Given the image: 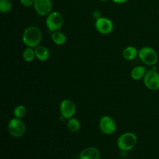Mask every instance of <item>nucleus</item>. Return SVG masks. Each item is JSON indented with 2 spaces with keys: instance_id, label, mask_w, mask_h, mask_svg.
<instances>
[{
  "instance_id": "obj_1",
  "label": "nucleus",
  "mask_w": 159,
  "mask_h": 159,
  "mask_svg": "<svg viewBox=\"0 0 159 159\" xmlns=\"http://www.w3.org/2000/svg\"><path fill=\"white\" fill-rule=\"evenodd\" d=\"M42 40V32L40 28L31 26L26 28L23 34V41L29 48H37Z\"/></svg>"
},
{
  "instance_id": "obj_22",
  "label": "nucleus",
  "mask_w": 159,
  "mask_h": 159,
  "mask_svg": "<svg viewBox=\"0 0 159 159\" xmlns=\"http://www.w3.org/2000/svg\"><path fill=\"white\" fill-rule=\"evenodd\" d=\"M112 1L114 2L115 3H117V4H123V3H125L128 0H112Z\"/></svg>"
},
{
  "instance_id": "obj_8",
  "label": "nucleus",
  "mask_w": 159,
  "mask_h": 159,
  "mask_svg": "<svg viewBox=\"0 0 159 159\" xmlns=\"http://www.w3.org/2000/svg\"><path fill=\"white\" fill-rule=\"evenodd\" d=\"M76 107L73 101L71 99H64L60 104V112L61 116L65 119L73 117L75 113Z\"/></svg>"
},
{
  "instance_id": "obj_16",
  "label": "nucleus",
  "mask_w": 159,
  "mask_h": 159,
  "mask_svg": "<svg viewBox=\"0 0 159 159\" xmlns=\"http://www.w3.org/2000/svg\"><path fill=\"white\" fill-rule=\"evenodd\" d=\"M67 126H68V130L71 132H73V133H75V132L79 131L81 127L80 122H79V120L74 117H71L70 119H68V122Z\"/></svg>"
},
{
  "instance_id": "obj_19",
  "label": "nucleus",
  "mask_w": 159,
  "mask_h": 159,
  "mask_svg": "<svg viewBox=\"0 0 159 159\" xmlns=\"http://www.w3.org/2000/svg\"><path fill=\"white\" fill-rule=\"evenodd\" d=\"M12 9V2L10 0H1L0 1V11L2 13L9 12Z\"/></svg>"
},
{
  "instance_id": "obj_10",
  "label": "nucleus",
  "mask_w": 159,
  "mask_h": 159,
  "mask_svg": "<svg viewBox=\"0 0 159 159\" xmlns=\"http://www.w3.org/2000/svg\"><path fill=\"white\" fill-rule=\"evenodd\" d=\"M34 6L37 13L41 16H48L52 9V2L51 0H35Z\"/></svg>"
},
{
  "instance_id": "obj_11",
  "label": "nucleus",
  "mask_w": 159,
  "mask_h": 159,
  "mask_svg": "<svg viewBox=\"0 0 159 159\" xmlns=\"http://www.w3.org/2000/svg\"><path fill=\"white\" fill-rule=\"evenodd\" d=\"M79 159H100V152L96 148H86L80 153Z\"/></svg>"
},
{
  "instance_id": "obj_21",
  "label": "nucleus",
  "mask_w": 159,
  "mask_h": 159,
  "mask_svg": "<svg viewBox=\"0 0 159 159\" xmlns=\"http://www.w3.org/2000/svg\"><path fill=\"white\" fill-rule=\"evenodd\" d=\"M93 17L94 18H96V20H97V19L100 18V12H99V11H95L94 12H93Z\"/></svg>"
},
{
  "instance_id": "obj_14",
  "label": "nucleus",
  "mask_w": 159,
  "mask_h": 159,
  "mask_svg": "<svg viewBox=\"0 0 159 159\" xmlns=\"http://www.w3.org/2000/svg\"><path fill=\"white\" fill-rule=\"evenodd\" d=\"M123 57L124 59L127 61L134 60L137 55H138V51L135 47L129 46L127 47L123 51Z\"/></svg>"
},
{
  "instance_id": "obj_15",
  "label": "nucleus",
  "mask_w": 159,
  "mask_h": 159,
  "mask_svg": "<svg viewBox=\"0 0 159 159\" xmlns=\"http://www.w3.org/2000/svg\"><path fill=\"white\" fill-rule=\"evenodd\" d=\"M51 39L53 42L57 45H63L66 42V36L60 31H55L51 34Z\"/></svg>"
},
{
  "instance_id": "obj_20",
  "label": "nucleus",
  "mask_w": 159,
  "mask_h": 159,
  "mask_svg": "<svg viewBox=\"0 0 159 159\" xmlns=\"http://www.w3.org/2000/svg\"><path fill=\"white\" fill-rule=\"evenodd\" d=\"M35 0H20V2L25 7H30L34 6Z\"/></svg>"
},
{
  "instance_id": "obj_17",
  "label": "nucleus",
  "mask_w": 159,
  "mask_h": 159,
  "mask_svg": "<svg viewBox=\"0 0 159 159\" xmlns=\"http://www.w3.org/2000/svg\"><path fill=\"white\" fill-rule=\"evenodd\" d=\"M36 57L35 54V51L33 50L32 48H29L27 47V48L23 51V57L25 61L26 62H31L34 60Z\"/></svg>"
},
{
  "instance_id": "obj_2",
  "label": "nucleus",
  "mask_w": 159,
  "mask_h": 159,
  "mask_svg": "<svg viewBox=\"0 0 159 159\" xmlns=\"http://www.w3.org/2000/svg\"><path fill=\"white\" fill-rule=\"evenodd\" d=\"M138 142L137 136L131 132H127V133L122 134L119 137L117 140V147L120 149L122 152H128L132 150L136 146Z\"/></svg>"
},
{
  "instance_id": "obj_18",
  "label": "nucleus",
  "mask_w": 159,
  "mask_h": 159,
  "mask_svg": "<svg viewBox=\"0 0 159 159\" xmlns=\"http://www.w3.org/2000/svg\"><path fill=\"white\" fill-rule=\"evenodd\" d=\"M26 114V108L23 105H19L16 107L14 109V116L15 117L22 119L24 117Z\"/></svg>"
},
{
  "instance_id": "obj_12",
  "label": "nucleus",
  "mask_w": 159,
  "mask_h": 159,
  "mask_svg": "<svg viewBox=\"0 0 159 159\" xmlns=\"http://www.w3.org/2000/svg\"><path fill=\"white\" fill-rule=\"evenodd\" d=\"M34 51H35L36 57L40 61H45L50 57V51L46 47L37 46V48H35Z\"/></svg>"
},
{
  "instance_id": "obj_4",
  "label": "nucleus",
  "mask_w": 159,
  "mask_h": 159,
  "mask_svg": "<svg viewBox=\"0 0 159 159\" xmlns=\"http://www.w3.org/2000/svg\"><path fill=\"white\" fill-rule=\"evenodd\" d=\"M63 23V16L58 12H51L46 19L47 27L51 32L58 31V30L62 27Z\"/></svg>"
},
{
  "instance_id": "obj_23",
  "label": "nucleus",
  "mask_w": 159,
  "mask_h": 159,
  "mask_svg": "<svg viewBox=\"0 0 159 159\" xmlns=\"http://www.w3.org/2000/svg\"><path fill=\"white\" fill-rule=\"evenodd\" d=\"M99 1H102V2H106V1H108V0H99Z\"/></svg>"
},
{
  "instance_id": "obj_13",
  "label": "nucleus",
  "mask_w": 159,
  "mask_h": 159,
  "mask_svg": "<svg viewBox=\"0 0 159 159\" xmlns=\"http://www.w3.org/2000/svg\"><path fill=\"white\" fill-rule=\"evenodd\" d=\"M146 73H147V70H146L145 67L139 65V66L134 67L132 69L130 75L134 80H141V79H144Z\"/></svg>"
},
{
  "instance_id": "obj_9",
  "label": "nucleus",
  "mask_w": 159,
  "mask_h": 159,
  "mask_svg": "<svg viewBox=\"0 0 159 159\" xmlns=\"http://www.w3.org/2000/svg\"><path fill=\"white\" fill-rule=\"evenodd\" d=\"M95 26L98 32L102 34H109L113 31V23L110 19L100 17L96 20Z\"/></svg>"
},
{
  "instance_id": "obj_6",
  "label": "nucleus",
  "mask_w": 159,
  "mask_h": 159,
  "mask_svg": "<svg viewBox=\"0 0 159 159\" xmlns=\"http://www.w3.org/2000/svg\"><path fill=\"white\" fill-rule=\"evenodd\" d=\"M99 129L106 135H111L116 131V124L110 116H103L99 120Z\"/></svg>"
},
{
  "instance_id": "obj_7",
  "label": "nucleus",
  "mask_w": 159,
  "mask_h": 159,
  "mask_svg": "<svg viewBox=\"0 0 159 159\" xmlns=\"http://www.w3.org/2000/svg\"><path fill=\"white\" fill-rule=\"evenodd\" d=\"M145 86L148 89L156 91L159 89V73L155 70H149L144 78Z\"/></svg>"
},
{
  "instance_id": "obj_5",
  "label": "nucleus",
  "mask_w": 159,
  "mask_h": 159,
  "mask_svg": "<svg viewBox=\"0 0 159 159\" xmlns=\"http://www.w3.org/2000/svg\"><path fill=\"white\" fill-rule=\"evenodd\" d=\"M8 130L12 137L20 138L23 136L26 132V126L21 119L15 117L9 120L8 124Z\"/></svg>"
},
{
  "instance_id": "obj_3",
  "label": "nucleus",
  "mask_w": 159,
  "mask_h": 159,
  "mask_svg": "<svg viewBox=\"0 0 159 159\" xmlns=\"http://www.w3.org/2000/svg\"><path fill=\"white\" fill-rule=\"evenodd\" d=\"M138 56L143 63L147 65H155L158 62V54L153 48L144 47L138 51Z\"/></svg>"
}]
</instances>
